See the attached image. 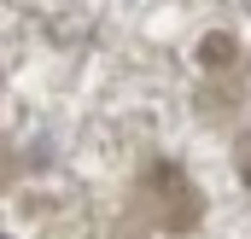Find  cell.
I'll list each match as a JSON object with an SVG mask.
<instances>
[{"mask_svg":"<svg viewBox=\"0 0 251 239\" xmlns=\"http://www.w3.org/2000/svg\"><path fill=\"white\" fill-rule=\"evenodd\" d=\"M234 59V41H228V35H210V41H204V64H228Z\"/></svg>","mask_w":251,"mask_h":239,"instance_id":"obj_1","label":"cell"}]
</instances>
